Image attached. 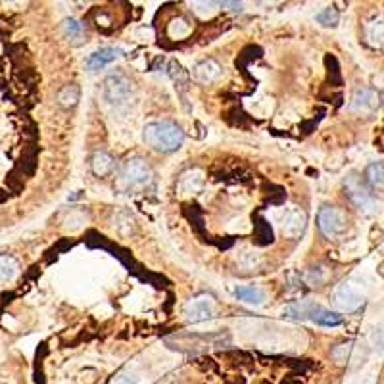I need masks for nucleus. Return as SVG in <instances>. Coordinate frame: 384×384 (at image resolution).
Returning <instances> with one entry per match:
<instances>
[{
  "label": "nucleus",
  "mask_w": 384,
  "mask_h": 384,
  "mask_svg": "<svg viewBox=\"0 0 384 384\" xmlns=\"http://www.w3.org/2000/svg\"><path fill=\"white\" fill-rule=\"evenodd\" d=\"M144 143L150 148L164 154H171V152L179 150L185 143V133L183 129L173 123V121H152L143 131Z\"/></svg>",
  "instance_id": "nucleus-1"
},
{
  "label": "nucleus",
  "mask_w": 384,
  "mask_h": 384,
  "mask_svg": "<svg viewBox=\"0 0 384 384\" xmlns=\"http://www.w3.org/2000/svg\"><path fill=\"white\" fill-rule=\"evenodd\" d=\"M133 94V83L123 73H112L102 83V97L110 106L121 108L131 100Z\"/></svg>",
  "instance_id": "nucleus-2"
},
{
  "label": "nucleus",
  "mask_w": 384,
  "mask_h": 384,
  "mask_svg": "<svg viewBox=\"0 0 384 384\" xmlns=\"http://www.w3.org/2000/svg\"><path fill=\"white\" fill-rule=\"evenodd\" d=\"M317 227L327 239H336L348 229L346 211L336 206H323L317 213Z\"/></svg>",
  "instance_id": "nucleus-3"
},
{
  "label": "nucleus",
  "mask_w": 384,
  "mask_h": 384,
  "mask_svg": "<svg viewBox=\"0 0 384 384\" xmlns=\"http://www.w3.org/2000/svg\"><path fill=\"white\" fill-rule=\"evenodd\" d=\"M152 177H154V171L146 159L131 158L127 159V164L123 166V171H121V185L125 189H141L152 181Z\"/></svg>",
  "instance_id": "nucleus-4"
},
{
  "label": "nucleus",
  "mask_w": 384,
  "mask_h": 384,
  "mask_svg": "<svg viewBox=\"0 0 384 384\" xmlns=\"http://www.w3.org/2000/svg\"><path fill=\"white\" fill-rule=\"evenodd\" d=\"M344 190H346V196L350 198V202L354 204L355 208L363 211V213H375L378 210V202L373 198L369 189L355 175H350L346 181H344Z\"/></svg>",
  "instance_id": "nucleus-5"
},
{
  "label": "nucleus",
  "mask_w": 384,
  "mask_h": 384,
  "mask_svg": "<svg viewBox=\"0 0 384 384\" xmlns=\"http://www.w3.org/2000/svg\"><path fill=\"white\" fill-rule=\"evenodd\" d=\"M332 304L342 313H354V311H357L365 304V296H363V292L355 283L348 280V283H342L334 290V294H332Z\"/></svg>",
  "instance_id": "nucleus-6"
},
{
  "label": "nucleus",
  "mask_w": 384,
  "mask_h": 384,
  "mask_svg": "<svg viewBox=\"0 0 384 384\" xmlns=\"http://www.w3.org/2000/svg\"><path fill=\"white\" fill-rule=\"evenodd\" d=\"M213 311H215V301L208 294H200L196 296L194 300H190L185 308V315L189 319L190 323H202V321H208L213 317Z\"/></svg>",
  "instance_id": "nucleus-7"
},
{
  "label": "nucleus",
  "mask_w": 384,
  "mask_h": 384,
  "mask_svg": "<svg viewBox=\"0 0 384 384\" xmlns=\"http://www.w3.org/2000/svg\"><path fill=\"white\" fill-rule=\"evenodd\" d=\"M381 104V97L375 89H369V87H363V89H357L352 97V102H350V112L354 113H373Z\"/></svg>",
  "instance_id": "nucleus-8"
},
{
  "label": "nucleus",
  "mask_w": 384,
  "mask_h": 384,
  "mask_svg": "<svg viewBox=\"0 0 384 384\" xmlns=\"http://www.w3.org/2000/svg\"><path fill=\"white\" fill-rule=\"evenodd\" d=\"M123 56V50L115 48V46H104V48H98L94 52L85 60V66L89 71H98V69H104L106 66H110L115 60H120Z\"/></svg>",
  "instance_id": "nucleus-9"
},
{
  "label": "nucleus",
  "mask_w": 384,
  "mask_h": 384,
  "mask_svg": "<svg viewBox=\"0 0 384 384\" xmlns=\"http://www.w3.org/2000/svg\"><path fill=\"white\" fill-rule=\"evenodd\" d=\"M306 225H308V218L306 213L298 208H292L285 213V219H283V234L287 239H300L304 231H306Z\"/></svg>",
  "instance_id": "nucleus-10"
},
{
  "label": "nucleus",
  "mask_w": 384,
  "mask_h": 384,
  "mask_svg": "<svg viewBox=\"0 0 384 384\" xmlns=\"http://www.w3.org/2000/svg\"><path fill=\"white\" fill-rule=\"evenodd\" d=\"M221 73H223V69H221V66L215 60L198 62L194 66V71H192L196 81L202 85L215 83L219 77H221Z\"/></svg>",
  "instance_id": "nucleus-11"
},
{
  "label": "nucleus",
  "mask_w": 384,
  "mask_h": 384,
  "mask_svg": "<svg viewBox=\"0 0 384 384\" xmlns=\"http://www.w3.org/2000/svg\"><path fill=\"white\" fill-rule=\"evenodd\" d=\"M204 171L200 169H189L181 175V179L177 183V190L179 194L187 196V194H194V192H200L204 187Z\"/></svg>",
  "instance_id": "nucleus-12"
},
{
  "label": "nucleus",
  "mask_w": 384,
  "mask_h": 384,
  "mask_svg": "<svg viewBox=\"0 0 384 384\" xmlns=\"http://www.w3.org/2000/svg\"><path fill=\"white\" fill-rule=\"evenodd\" d=\"M309 321L321 325V327H339V325L344 323V319L336 311H331V309L319 308V306H313L308 315Z\"/></svg>",
  "instance_id": "nucleus-13"
},
{
  "label": "nucleus",
  "mask_w": 384,
  "mask_h": 384,
  "mask_svg": "<svg viewBox=\"0 0 384 384\" xmlns=\"http://www.w3.org/2000/svg\"><path fill=\"white\" fill-rule=\"evenodd\" d=\"M20 275L17 259L8 254H0V287H6Z\"/></svg>",
  "instance_id": "nucleus-14"
},
{
  "label": "nucleus",
  "mask_w": 384,
  "mask_h": 384,
  "mask_svg": "<svg viewBox=\"0 0 384 384\" xmlns=\"http://www.w3.org/2000/svg\"><path fill=\"white\" fill-rule=\"evenodd\" d=\"M113 167H115V162H113V158L108 152H94V156L91 159V169L97 177H108V175H112Z\"/></svg>",
  "instance_id": "nucleus-15"
},
{
  "label": "nucleus",
  "mask_w": 384,
  "mask_h": 384,
  "mask_svg": "<svg viewBox=\"0 0 384 384\" xmlns=\"http://www.w3.org/2000/svg\"><path fill=\"white\" fill-rule=\"evenodd\" d=\"M234 298L242 301V304H246V306L257 308L265 301V292L257 287H239L234 290Z\"/></svg>",
  "instance_id": "nucleus-16"
},
{
  "label": "nucleus",
  "mask_w": 384,
  "mask_h": 384,
  "mask_svg": "<svg viewBox=\"0 0 384 384\" xmlns=\"http://www.w3.org/2000/svg\"><path fill=\"white\" fill-rule=\"evenodd\" d=\"M365 181L375 190L384 189V162H373L365 169Z\"/></svg>",
  "instance_id": "nucleus-17"
},
{
  "label": "nucleus",
  "mask_w": 384,
  "mask_h": 384,
  "mask_svg": "<svg viewBox=\"0 0 384 384\" xmlns=\"http://www.w3.org/2000/svg\"><path fill=\"white\" fill-rule=\"evenodd\" d=\"M79 98H81V91H79V87L77 85H68V87H64L58 94V102H60L62 108H73V106L79 102Z\"/></svg>",
  "instance_id": "nucleus-18"
},
{
  "label": "nucleus",
  "mask_w": 384,
  "mask_h": 384,
  "mask_svg": "<svg viewBox=\"0 0 384 384\" xmlns=\"http://www.w3.org/2000/svg\"><path fill=\"white\" fill-rule=\"evenodd\" d=\"M187 2H189V6L194 10L196 14L202 15V17H208V15L218 12V6L221 0H187Z\"/></svg>",
  "instance_id": "nucleus-19"
},
{
  "label": "nucleus",
  "mask_w": 384,
  "mask_h": 384,
  "mask_svg": "<svg viewBox=\"0 0 384 384\" xmlns=\"http://www.w3.org/2000/svg\"><path fill=\"white\" fill-rule=\"evenodd\" d=\"M167 33H169V37L177 38V41H181V38L189 37L190 35V23L185 20V17H177L173 22L169 23V27H167Z\"/></svg>",
  "instance_id": "nucleus-20"
},
{
  "label": "nucleus",
  "mask_w": 384,
  "mask_h": 384,
  "mask_svg": "<svg viewBox=\"0 0 384 384\" xmlns=\"http://www.w3.org/2000/svg\"><path fill=\"white\" fill-rule=\"evenodd\" d=\"M354 342H346V344H339V346L332 348V360L339 363V365H346L350 360H352V354H354Z\"/></svg>",
  "instance_id": "nucleus-21"
},
{
  "label": "nucleus",
  "mask_w": 384,
  "mask_h": 384,
  "mask_svg": "<svg viewBox=\"0 0 384 384\" xmlns=\"http://www.w3.org/2000/svg\"><path fill=\"white\" fill-rule=\"evenodd\" d=\"M315 20L319 25H323V27H336L340 22V14L336 8H325V10H321L319 14L315 15Z\"/></svg>",
  "instance_id": "nucleus-22"
},
{
  "label": "nucleus",
  "mask_w": 384,
  "mask_h": 384,
  "mask_svg": "<svg viewBox=\"0 0 384 384\" xmlns=\"http://www.w3.org/2000/svg\"><path fill=\"white\" fill-rule=\"evenodd\" d=\"M367 38L373 46H384V20L369 23L367 27Z\"/></svg>",
  "instance_id": "nucleus-23"
},
{
  "label": "nucleus",
  "mask_w": 384,
  "mask_h": 384,
  "mask_svg": "<svg viewBox=\"0 0 384 384\" xmlns=\"http://www.w3.org/2000/svg\"><path fill=\"white\" fill-rule=\"evenodd\" d=\"M329 279V271L325 267H317V269H309L306 273V280H308L309 287H323Z\"/></svg>",
  "instance_id": "nucleus-24"
},
{
  "label": "nucleus",
  "mask_w": 384,
  "mask_h": 384,
  "mask_svg": "<svg viewBox=\"0 0 384 384\" xmlns=\"http://www.w3.org/2000/svg\"><path fill=\"white\" fill-rule=\"evenodd\" d=\"M64 27H66V35H68L69 38L81 37V33H83V25L77 22V20H73V17H69V20H66V23H64Z\"/></svg>",
  "instance_id": "nucleus-25"
},
{
  "label": "nucleus",
  "mask_w": 384,
  "mask_h": 384,
  "mask_svg": "<svg viewBox=\"0 0 384 384\" xmlns=\"http://www.w3.org/2000/svg\"><path fill=\"white\" fill-rule=\"evenodd\" d=\"M112 384H138V377L131 375V373H121V375L113 378Z\"/></svg>",
  "instance_id": "nucleus-26"
},
{
  "label": "nucleus",
  "mask_w": 384,
  "mask_h": 384,
  "mask_svg": "<svg viewBox=\"0 0 384 384\" xmlns=\"http://www.w3.org/2000/svg\"><path fill=\"white\" fill-rule=\"evenodd\" d=\"M371 339H373V344H375V348H378L381 352H384V327H378V329H375Z\"/></svg>",
  "instance_id": "nucleus-27"
},
{
  "label": "nucleus",
  "mask_w": 384,
  "mask_h": 384,
  "mask_svg": "<svg viewBox=\"0 0 384 384\" xmlns=\"http://www.w3.org/2000/svg\"><path fill=\"white\" fill-rule=\"evenodd\" d=\"M4 6L12 8V10H23V8L29 4V0H2Z\"/></svg>",
  "instance_id": "nucleus-28"
},
{
  "label": "nucleus",
  "mask_w": 384,
  "mask_h": 384,
  "mask_svg": "<svg viewBox=\"0 0 384 384\" xmlns=\"http://www.w3.org/2000/svg\"><path fill=\"white\" fill-rule=\"evenodd\" d=\"M223 8L231 12H242V2L241 0H223Z\"/></svg>",
  "instance_id": "nucleus-29"
},
{
  "label": "nucleus",
  "mask_w": 384,
  "mask_h": 384,
  "mask_svg": "<svg viewBox=\"0 0 384 384\" xmlns=\"http://www.w3.org/2000/svg\"><path fill=\"white\" fill-rule=\"evenodd\" d=\"M262 4H265V6H275V4H279L280 0H259Z\"/></svg>",
  "instance_id": "nucleus-30"
},
{
  "label": "nucleus",
  "mask_w": 384,
  "mask_h": 384,
  "mask_svg": "<svg viewBox=\"0 0 384 384\" xmlns=\"http://www.w3.org/2000/svg\"><path fill=\"white\" fill-rule=\"evenodd\" d=\"M77 4H81V6H85V4H87V2H89V0H76Z\"/></svg>",
  "instance_id": "nucleus-31"
},
{
  "label": "nucleus",
  "mask_w": 384,
  "mask_h": 384,
  "mask_svg": "<svg viewBox=\"0 0 384 384\" xmlns=\"http://www.w3.org/2000/svg\"><path fill=\"white\" fill-rule=\"evenodd\" d=\"M378 271H381V275H383V277H384V264L381 265V267H378Z\"/></svg>",
  "instance_id": "nucleus-32"
}]
</instances>
